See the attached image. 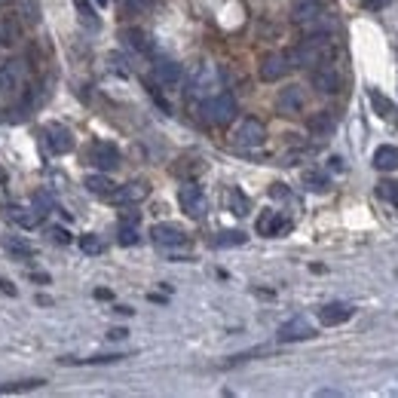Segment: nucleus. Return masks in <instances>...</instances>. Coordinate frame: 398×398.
<instances>
[{
    "label": "nucleus",
    "mask_w": 398,
    "mask_h": 398,
    "mask_svg": "<svg viewBox=\"0 0 398 398\" xmlns=\"http://www.w3.org/2000/svg\"><path fill=\"white\" fill-rule=\"evenodd\" d=\"M202 120L211 126H227L236 120V98L227 92H215L202 102Z\"/></svg>",
    "instance_id": "f257e3e1"
},
{
    "label": "nucleus",
    "mask_w": 398,
    "mask_h": 398,
    "mask_svg": "<svg viewBox=\"0 0 398 398\" xmlns=\"http://www.w3.org/2000/svg\"><path fill=\"white\" fill-rule=\"evenodd\" d=\"M221 89V70H218L215 65H199L193 70V80H190V95H196V98H209V95H215V92Z\"/></svg>",
    "instance_id": "f03ea898"
},
{
    "label": "nucleus",
    "mask_w": 398,
    "mask_h": 398,
    "mask_svg": "<svg viewBox=\"0 0 398 398\" xmlns=\"http://www.w3.org/2000/svg\"><path fill=\"white\" fill-rule=\"evenodd\" d=\"M267 141V129L260 120H243V123L236 126V132H233V144L236 147H260Z\"/></svg>",
    "instance_id": "7ed1b4c3"
},
{
    "label": "nucleus",
    "mask_w": 398,
    "mask_h": 398,
    "mask_svg": "<svg viewBox=\"0 0 398 398\" xmlns=\"http://www.w3.org/2000/svg\"><path fill=\"white\" fill-rule=\"evenodd\" d=\"M44 138H46V147L53 153H70L74 151V135H70L68 126H61V123H49L46 129H44Z\"/></svg>",
    "instance_id": "20e7f679"
},
{
    "label": "nucleus",
    "mask_w": 398,
    "mask_h": 398,
    "mask_svg": "<svg viewBox=\"0 0 398 398\" xmlns=\"http://www.w3.org/2000/svg\"><path fill=\"white\" fill-rule=\"evenodd\" d=\"M178 202H181L184 215H190V218H202L205 209H209L202 187H196V184H187V187H181V193H178Z\"/></svg>",
    "instance_id": "39448f33"
},
{
    "label": "nucleus",
    "mask_w": 398,
    "mask_h": 398,
    "mask_svg": "<svg viewBox=\"0 0 398 398\" xmlns=\"http://www.w3.org/2000/svg\"><path fill=\"white\" fill-rule=\"evenodd\" d=\"M310 80H312V86H316L319 92H325V95H334V92H340V70L334 68V65H316L312 68V74H310Z\"/></svg>",
    "instance_id": "423d86ee"
},
{
    "label": "nucleus",
    "mask_w": 398,
    "mask_h": 398,
    "mask_svg": "<svg viewBox=\"0 0 398 398\" xmlns=\"http://www.w3.org/2000/svg\"><path fill=\"white\" fill-rule=\"evenodd\" d=\"M288 70H291V61H288L285 53H269L260 59V80H267V83L282 80Z\"/></svg>",
    "instance_id": "0eeeda50"
},
{
    "label": "nucleus",
    "mask_w": 398,
    "mask_h": 398,
    "mask_svg": "<svg viewBox=\"0 0 398 398\" xmlns=\"http://www.w3.org/2000/svg\"><path fill=\"white\" fill-rule=\"evenodd\" d=\"M89 160H92V166H98L102 172H111V169L120 166V151L111 141H95L89 151Z\"/></svg>",
    "instance_id": "6e6552de"
},
{
    "label": "nucleus",
    "mask_w": 398,
    "mask_h": 398,
    "mask_svg": "<svg viewBox=\"0 0 398 398\" xmlns=\"http://www.w3.org/2000/svg\"><path fill=\"white\" fill-rule=\"evenodd\" d=\"M151 239L160 248H178V245L187 243V233H184L178 224H153Z\"/></svg>",
    "instance_id": "1a4fd4ad"
},
{
    "label": "nucleus",
    "mask_w": 398,
    "mask_h": 398,
    "mask_svg": "<svg viewBox=\"0 0 398 398\" xmlns=\"http://www.w3.org/2000/svg\"><path fill=\"white\" fill-rule=\"evenodd\" d=\"M153 74H156V80H160L162 89H178V86H181V80H184L181 65H178V61H172V59L156 61V65H153Z\"/></svg>",
    "instance_id": "9d476101"
},
{
    "label": "nucleus",
    "mask_w": 398,
    "mask_h": 398,
    "mask_svg": "<svg viewBox=\"0 0 398 398\" xmlns=\"http://www.w3.org/2000/svg\"><path fill=\"white\" fill-rule=\"evenodd\" d=\"M303 104H307V92H303V86H285L279 92V98H276L279 113H301Z\"/></svg>",
    "instance_id": "9b49d317"
},
{
    "label": "nucleus",
    "mask_w": 398,
    "mask_h": 398,
    "mask_svg": "<svg viewBox=\"0 0 398 398\" xmlns=\"http://www.w3.org/2000/svg\"><path fill=\"white\" fill-rule=\"evenodd\" d=\"M312 334H316V331L310 328L307 319L297 316V319H291V322H285L279 328V340H282V343H297V340H310Z\"/></svg>",
    "instance_id": "f8f14e48"
},
{
    "label": "nucleus",
    "mask_w": 398,
    "mask_h": 398,
    "mask_svg": "<svg viewBox=\"0 0 398 398\" xmlns=\"http://www.w3.org/2000/svg\"><path fill=\"white\" fill-rule=\"evenodd\" d=\"M291 227V221L285 215H279V211H264V215L258 218V233L260 236H279V233H285Z\"/></svg>",
    "instance_id": "ddd939ff"
},
{
    "label": "nucleus",
    "mask_w": 398,
    "mask_h": 398,
    "mask_svg": "<svg viewBox=\"0 0 398 398\" xmlns=\"http://www.w3.org/2000/svg\"><path fill=\"white\" fill-rule=\"evenodd\" d=\"M6 218H10L12 224H19L22 230H34L37 224H44V215H40L37 209H25V205H10Z\"/></svg>",
    "instance_id": "4468645a"
},
{
    "label": "nucleus",
    "mask_w": 398,
    "mask_h": 398,
    "mask_svg": "<svg viewBox=\"0 0 398 398\" xmlns=\"http://www.w3.org/2000/svg\"><path fill=\"white\" fill-rule=\"evenodd\" d=\"M352 319V307H346V303H328V307L319 310V322L328 325V328H337V325L350 322Z\"/></svg>",
    "instance_id": "2eb2a0df"
},
{
    "label": "nucleus",
    "mask_w": 398,
    "mask_h": 398,
    "mask_svg": "<svg viewBox=\"0 0 398 398\" xmlns=\"http://www.w3.org/2000/svg\"><path fill=\"white\" fill-rule=\"evenodd\" d=\"M147 184L144 181H132V184H126V187H120V190H111V199L113 202H120V205H129V202H141V199L147 196Z\"/></svg>",
    "instance_id": "dca6fc26"
},
{
    "label": "nucleus",
    "mask_w": 398,
    "mask_h": 398,
    "mask_svg": "<svg viewBox=\"0 0 398 398\" xmlns=\"http://www.w3.org/2000/svg\"><path fill=\"white\" fill-rule=\"evenodd\" d=\"M374 166L380 172H395L398 169V147L395 144H380L374 151Z\"/></svg>",
    "instance_id": "f3484780"
},
{
    "label": "nucleus",
    "mask_w": 398,
    "mask_h": 398,
    "mask_svg": "<svg viewBox=\"0 0 398 398\" xmlns=\"http://www.w3.org/2000/svg\"><path fill=\"white\" fill-rule=\"evenodd\" d=\"M334 129H337V120H334L331 111H322L310 120V132L316 135V138H331Z\"/></svg>",
    "instance_id": "a211bd4d"
},
{
    "label": "nucleus",
    "mask_w": 398,
    "mask_h": 398,
    "mask_svg": "<svg viewBox=\"0 0 398 398\" xmlns=\"http://www.w3.org/2000/svg\"><path fill=\"white\" fill-rule=\"evenodd\" d=\"M19 83H22V74H19V68L12 65V61H6V65H0V92H6V95H12V92L19 89Z\"/></svg>",
    "instance_id": "6ab92c4d"
},
{
    "label": "nucleus",
    "mask_w": 398,
    "mask_h": 398,
    "mask_svg": "<svg viewBox=\"0 0 398 398\" xmlns=\"http://www.w3.org/2000/svg\"><path fill=\"white\" fill-rule=\"evenodd\" d=\"M294 22H301V25H307V22H316L319 19V6H316V0H301V3L294 6Z\"/></svg>",
    "instance_id": "aec40b11"
},
{
    "label": "nucleus",
    "mask_w": 398,
    "mask_h": 398,
    "mask_svg": "<svg viewBox=\"0 0 398 398\" xmlns=\"http://www.w3.org/2000/svg\"><path fill=\"white\" fill-rule=\"evenodd\" d=\"M19 37H22V28H19L16 16H6L3 22H0V40H3L6 46H12V44H19Z\"/></svg>",
    "instance_id": "412c9836"
},
{
    "label": "nucleus",
    "mask_w": 398,
    "mask_h": 398,
    "mask_svg": "<svg viewBox=\"0 0 398 398\" xmlns=\"http://www.w3.org/2000/svg\"><path fill=\"white\" fill-rule=\"evenodd\" d=\"M245 239L248 236L243 230H224V233H218V236L211 239V245H215V248H233V245H243Z\"/></svg>",
    "instance_id": "4be33fe9"
},
{
    "label": "nucleus",
    "mask_w": 398,
    "mask_h": 398,
    "mask_svg": "<svg viewBox=\"0 0 398 398\" xmlns=\"http://www.w3.org/2000/svg\"><path fill=\"white\" fill-rule=\"evenodd\" d=\"M227 202H230V211H233V215H239V218H245V215H248V209H252L248 196L243 193V190H236V187H233L230 193H227Z\"/></svg>",
    "instance_id": "5701e85b"
},
{
    "label": "nucleus",
    "mask_w": 398,
    "mask_h": 398,
    "mask_svg": "<svg viewBox=\"0 0 398 398\" xmlns=\"http://www.w3.org/2000/svg\"><path fill=\"white\" fill-rule=\"evenodd\" d=\"M83 184H86V190H92V193H98V196H111V190H113V181L104 175H86Z\"/></svg>",
    "instance_id": "b1692460"
},
{
    "label": "nucleus",
    "mask_w": 398,
    "mask_h": 398,
    "mask_svg": "<svg viewBox=\"0 0 398 398\" xmlns=\"http://www.w3.org/2000/svg\"><path fill=\"white\" fill-rule=\"evenodd\" d=\"M368 95H371V104H374L377 117H383V120H389V117H392V102H389V98L383 95L380 89H371V92H368Z\"/></svg>",
    "instance_id": "393cba45"
},
{
    "label": "nucleus",
    "mask_w": 398,
    "mask_h": 398,
    "mask_svg": "<svg viewBox=\"0 0 398 398\" xmlns=\"http://www.w3.org/2000/svg\"><path fill=\"white\" fill-rule=\"evenodd\" d=\"M74 6H77V16H80V25H86L89 31H95V28H98V16H95V10H92L86 0H74Z\"/></svg>",
    "instance_id": "a878e982"
},
{
    "label": "nucleus",
    "mask_w": 398,
    "mask_h": 398,
    "mask_svg": "<svg viewBox=\"0 0 398 398\" xmlns=\"http://www.w3.org/2000/svg\"><path fill=\"white\" fill-rule=\"evenodd\" d=\"M123 37H126V44H129L132 49H138V53H151V40H147V34L138 31V28H129Z\"/></svg>",
    "instance_id": "bb28decb"
},
{
    "label": "nucleus",
    "mask_w": 398,
    "mask_h": 398,
    "mask_svg": "<svg viewBox=\"0 0 398 398\" xmlns=\"http://www.w3.org/2000/svg\"><path fill=\"white\" fill-rule=\"evenodd\" d=\"M138 224H120V233H117V243L120 245H138Z\"/></svg>",
    "instance_id": "cd10ccee"
},
{
    "label": "nucleus",
    "mask_w": 398,
    "mask_h": 398,
    "mask_svg": "<svg viewBox=\"0 0 398 398\" xmlns=\"http://www.w3.org/2000/svg\"><path fill=\"white\" fill-rule=\"evenodd\" d=\"M303 184H307L310 190H319V193L328 190V178H325L322 172H303Z\"/></svg>",
    "instance_id": "c85d7f7f"
},
{
    "label": "nucleus",
    "mask_w": 398,
    "mask_h": 398,
    "mask_svg": "<svg viewBox=\"0 0 398 398\" xmlns=\"http://www.w3.org/2000/svg\"><path fill=\"white\" fill-rule=\"evenodd\" d=\"M80 248H83L86 254H102V252H104V243L95 236V233H89V236L80 239Z\"/></svg>",
    "instance_id": "c756f323"
},
{
    "label": "nucleus",
    "mask_w": 398,
    "mask_h": 398,
    "mask_svg": "<svg viewBox=\"0 0 398 398\" xmlns=\"http://www.w3.org/2000/svg\"><path fill=\"white\" fill-rule=\"evenodd\" d=\"M46 380H22V383H12V386H0V395L3 392H25V389H37L44 386Z\"/></svg>",
    "instance_id": "7c9ffc66"
},
{
    "label": "nucleus",
    "mask_w": 398,
    "mask_h": 398,
    "mask_svg": "<svg viewBox=\"0 0 398 398\" xmlns=\"http://www.w3.org/2000/svg\"><path fill=\"white\" fill-rule=\"evenodd\" d=\"M34 209H37L40 211V215H49V211H55V202H53V196H49V193H37V196H34Z\"/></svg>",
    "instance_id": "2f4dec72"
},
{
    "label": "nucleus",
    "mask_w": 398,
    "mask_h": 398,
    "mask_svg": "<svg viewBox=\"0 0 398 398\" xmlns=\"http://www.w3.org/2000/svg\"><path fill=\"white\" fill-rule=\"evenodd\" d=\"M6 248H10L12 254H22V258H31V254H34V248L28 245V243H22V239H16V236L6 239Z\"/></svg>",
    "instance_id": "473e14b6"
},
{
    "label": "nucleus",
    "mask_w": 398,
    "mask_h": 398,
    "mask_svg": "<svg viewBox=\"0 0 398 398\" xmlns=\"http://www.w3.org/2000/svg\"><path fill=\"white\" fill-rule=\"evenodd\" d=\"M49 236H53V243H59V245H68L70 243V233L65 230V227H53V230H49Z\"/></svg>",
    "instance_id": "72a5a7b5"
},
{
    "label": "nucleus",
    "mask_w": 398,
    "mask_h": 398,
    "mask_svg": "<svg viewBox=\"0 0 398 398\" xmlns=\"http://www.w3.org/2000/svg\"><path fill=\"white\" fill-rule=\"evenodd\" d=\"M380 193L386 196L392 205H398V184H380Z\"/></svg>",
    "instance_id": "f704fd0d"
},
{
    "label": "nucleus",
    "mask_w": 398,
    "mask_h": 398,
    "mask_svg": "<svg viewBox=\"0 0 398 398\" xmlns=\"http://www.w3.org/2000/svg\"><path fill=\"white\" fill-rule=\"evenodd\" d=\"M126 6H129L132 12H144V10L153 6V0H126Z\"/></svg>",
    "instance_id": "c9c22d12"
},
{
    "label": "nucleus",
    "mask_w": 398,
    "mask_h": 398,
    "mask_svg": "<svg viewBox=\"0 0 398 398\" xmlns=\"http://www.w3.org/2000/svg\"><path fill=\"white\" fill-rule=\"evenodd\" d=\"M89 365H108V361H123V355H95V359H86Z\"/></svg>",
    "instance_id": "e433bc0d"
},
{
    "label": "nucleus",
    "mask_w": 398,
    "mask_h": 398,
    "mask_svg": "<svg viewBox=\"0 0 398 398\" xmlns=\"http://www.w3.org/2000/svg\"><path fill=\"white\" fill-rule=\"evenodd\" d=\"M108 337H111V340H126V337H129V331H126V328H111Z\"/></svg>",
    "instance_id": "4c0bfd02"
},
{
    "label": "nucleus",
    "mask_w": 398,
    "mask_h": 398,
    "mask_svg": "<svg viewBox=\"0 0 398 398\" xmlns=\"http://www.w3.org/2000/svg\"><path fill=\"white\" fill-rule=\"evenodd\" d=\"M361 3H365V10H383L389 0H361Z\"/></svg>",
    "instance_id": "58836bf2"
},
{
    "label": "nucleus",
    "mask_w": 398,
    "mask_h": 398,
    "mask_svg": "<svg viewBox=\"0 0 398 398\" xmlns=\"http://www.w3.org/2000/svg\"><path fill=\"white\" fill-rule=\"evenodd\" d=\"M328 162H331V169H334V172H343V169H346V166H343V156H331Z\"/></svg>",
    "instance_id": "ea45409f"
},
{
    "label": "nucleus",
    "mask_w": 398,
    "mask_h": 398,
    "mask_svg": "<svg viewBox=\"0 0 398 398\" xmlns=\"http://www.w3.org/2000/svg\"><path fill=\"white\" fill-rule=\"evenodd\" d=\"M120 224H138V211H126L123 221H120Z\"/></svg>",
    "instance_id": "a19ab883"
},
{
    "label": "nucleus",
    "mask_w": 398,
    "mask_h": 398,
    "mask_svg": "<svg viewBox=\"0 0 398 398\" xmlns=\"http://www.w3.org/2000/svg\"><path fill=\"white\" fill-rule=\"evenodd\" d=\"M0 291H3V294H10V297H16V288H12L6 279H0Z\"/></svg>",
    "instance_id": "79ce46f5"
},
{
    "label": "nucleus",
    "mask_w": 398,
    "mask_h": 398,
    "mask_svg": "<svg viewBox=\"0 0 398 398\" xmlns=\"http://www.w3.org/2000/svg\"><path fill=\"white\" fill-rule=\"evenodd\" d=\"M95 297H98V301H111V297H113V294H111V291H108V288H98V291H95Z\"/></svg>",
    "instance_id": "37998d69"
},
{
    "label": "nucleus",
    "mask_w": 398,
    "mask_h": 398,
    "mask_svg": "<svg viewBox=\"0 0 398 398\" xmlns=\"http://www.w3.org/2000/svg\"><path fill=\"white\" fill-rule=\"evenodd\" d=\"M95 3H98V6H104V3H108V0H95Z\"/></svg>",
    "instance_id": "c03bdc74"
},
{
    "label": "nucleus",
    "mask_w": 398,
    "mask_h": 398,
    "mask_svg": "<svg viewBox=\"0 0 398 398\" xmlns=\"http://www.w3.org/2000/svg\"><path fill=\"white\" fill-rule=\"evenodd\" d=\"M6 3H12V0H0V6H6Z\"/></svg>",
    "instance_id": "a18cd8bd"
}]
</instances>
